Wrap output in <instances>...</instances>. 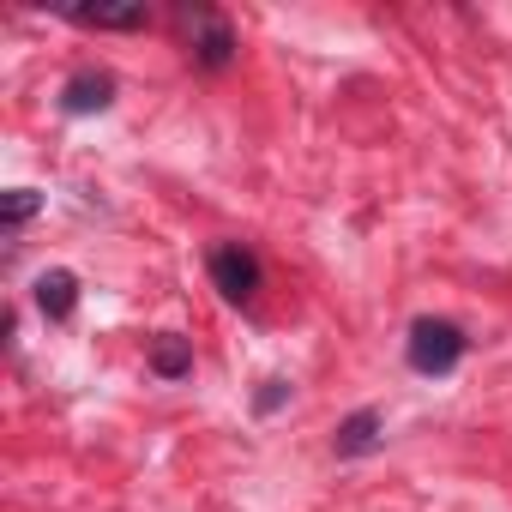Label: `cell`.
Wrapping results in <instances>:
<instances>
[{"label":"cell","instance_id":"obj_7","mask_svg":"<svg viewBox=\"0 0 512 512\" xmlns=\"http://www.w3.org/2000/svg\"><path fill=\"white\" fill-rule=\"evenodd\" d=\"M73 25H91V31H145L151 13H145V0H127V7H61Z\"/></svg>","mask_w":512,"mask_h":512},{"label":"cell","instance_id":"obj_4","mask_svg":"<svg viewBox=\"0 0 512 512\" xmlns=\"http://www.w3.org/2000/svg\"><path fill=\"white\" fill-rule=\"evenodd\" d=\"M115 103V79L103 67H79L67 85H61V109L67 115H103Z\"/></svg>","mask_w":512,"mask_h":512},{"label":"cell","instance_id":"obj_10","mask_svg":"<svg viewBox=\"0 0 512 512\" xmlns=\"http://www.w3.org/2000/svg\"><path fill=\"white\" fill-rule=\"evenodd\" d=\"M284 398H290V380H266V386H260V398H253V410H260V416H272Z\"/></svg>","mask_w":512,"mask_h":512},{"label":"cell","instance_id":"obj_5","mask_svg":"<svg viewBox=\"0 0 512 512\" xmlns=\"http://www.w3.org/2000/svg\"><path fill=\"white\" fill-rule=\"evenodd\" d=\"M31 302H37V314H43V320H55V326H61V320H73V308H79V278L55 266V272H43V278L31 284Z\"/></svg>","mask_w":512,"mask_h":512},{"label":"cell","instance_id":"obj_3","mask_svg":"<svg viewBox=\"0 0 512 512\" xmlns=\"http://www.w3.org/2000/svg\"><path fill=\"white\" fill-rule=\"evenodd\" d=\"M211 284L223 290V302H253L260 296V284H266V272H260V253L253 247H241V241H223V247H211Z\"/></svg>","mask_w":512,"mask_h":512},{"label":"cell","instance_id":"obj_1","mask_svg":"<svg viewBox=\"0 0 512 512\" xmlns=\"http://www.w3.org/2000/svg\"><path fill=\"white\" fill-rule=\"evenodd\" d=\"M181 31H187V55L205 67V73H223L235 67V31L217 7H199V0H181Z\"/></svg>","mask_w":512,"mask_h":512},{"label":"cell","instance_id":"obj_2","mask_svg":"<svg viewBox=\"0 0 512 512\" xmlns=\"http://www.w3.org/2000/svg\"><path fill=\"white\" fill-rule=\"evenodd\" d=\"M464 350H470V338L452 320H416L410 338H404V362L416 374H452L464 362Z\"/></svg>","mask_w":512,"mask_h":512},{"label":"cell","instance_id":"obj_8","mask_svg":"<svg viewBox=\"0 0 512 512\" xmlns=\"http://www.w3.org/2000/svg\"><path fill=\"white\" fill-rule=\"evenodd\" d=\"M151 374H157V380H181V374H193V344L175 338V332H163V338L151 344Z\"/></svg>","mask_w":512,"mask_h":512},{"label":"cell","instance_id":"obj_6","mask_svg":"<svg viewBox=\"0 0 512 512\" xmlns=\"http://www.w3.org/2000/svg\"><path fill=\"white\" fill-rule=\"evenodd\" d=\"M380 428H386L380 410H350V416L338 422V434H332V452H338V458H362V452L380 446Z\"/></svg>","mask_w":512,"mask_h":512},{"label":"cell","instance_id":"obj_9","mask_svg":"<svg viewBox=\"0 0 512 512\" xmlns=\"http://www.w3.org/2000/svg\"><path fill=\"white\" fill-rule=\"evenodd\" d=\"M37 211H43V193H37V187H13L7 199H0V229H7V235H19V229L37 217Z\"/></svg>","mask_w":512,"mask_h":512}]
</instances>
